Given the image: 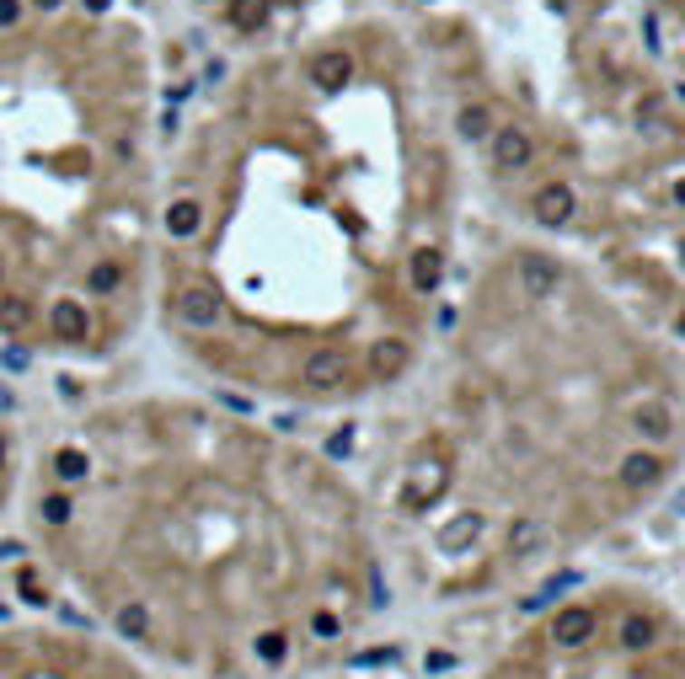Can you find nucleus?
I'll use <instances>...</instances> for the list:
<instances>
[{
	"instance_id": "obj_1",
	"label": "nucleus",
	"mask_w": 685,
	"mask_h": 679,
	"mask_svg": "<svg viewBox=\"0 0 685 679\" xmlns=\"http://www.w3.org/2000/svg\"><path fill=\"white\" fill-rule=\"evenodd\" d=\"M177 321H182L193 338L215 332V327L226 321V294H215L209 283H188V289H177Z\"/></svg>"
},
{
	"instance_id": "obj_2",
	"label": "nucleus",
	"mask_w": 685,
	"mask_h": 679,
	"mask_svg": "<svg viewBox=\"0 0 685 679\" xmlns=\"http://www.w3.org/2000/svg\"><path fill=\"white\" fill-rule=\"evenodd\" d=\"M594 631H600L594 605H563V610L552 616V626H546V636H552L557 647H568V653L589 647V642H594Z\"/></svg>"
},
{
	"instance_id": "obj_3",
	"label": "nucleus",
	"mask_w": 685,
	"mask_h": 679,
	"mask_svg": "<svg viewBox=\"0 0 685 679\" xmlns=\"http://www.w3.org/2000/svg\"><path fill=\"white\" fill-rule=\"evenodd\" d=\"M412 359L407 338H370L364 342V380H397Z\"/></svg>"
},
{
	"instance_id": "obj_4",
	"label": "nucleus",
	"mask_w": 685,
	"mask_h": 679,
	"mask_svg": "<svg viewBox=\"0 0 685 679\" xmlns=\"http://www.w3.org/2000/svg\"><path fill=\"white\" fill-rule=\"evenodd\" d=\"M659 636H664V621H659L653 610H642V605H632L627 616L616 621V642H622V653H648Z\"/></svg>"
},
{
	"instance_id": "obj_5",
	"label": "nucleus",
	"mask_w": 685,
	"mask_h": 679,
	"mask_svg": "<svg viewBox=\"0 0 685 679\" xmlns=\"http://www.w3.org/2000/svg\"><path fill=\"white\" fill-rule=\"evenodd\" d=\"M487 156H493V167L519 171V167H530L535 145H530V134H525V129H514V123H504V129H493V139H487Z\"/></svg>"
},
{
	"instance_id": "obj_6",
	"label": "nucleus",
	"mask_w": 685,
	"mask_h": 679,
	"mask_svg": "<svg viewBox=\"0 0 685 679\" xmlns=\"http://www.w3.org/2000/svg\"><path fill=\"white\" fill-rule=\"evenodd\" d=\"M664 454H653V450H637L622 460V487H632V493H648V487H659L664 482Z\"/></svg>"
},
{
	"instance_id": "obj_7",
	"label": "nucleus",
	"mask_w": 685,
	"mask_h": 679,
	"mask_svg": "<svg viewBox=\"0 0 685 679\" xmlns=\"http://www.w3.org/2000/svg\"><path fill=\"white\" fill-rule=\"evenodd\" d=\"M530 209H535V220H541V225H568V215L578 209V198H573L568 182H546V187L535 193V204H530Z\"/></svg>"
},
{
	"instance_id": "obj_8",
	"label": "nucleus",
	"mask_w": 685,
	"mask_h": 679,
	"mask_svg": "<svg viewBox=\"0 0 685 679\" xmlns=\"http://www.w3.org/2000/svg\"><path fill=\"white\" fill-rule=\"evenodd\" d=\"M519 283H525V294H552L563 283V268L546 252H525L519 257Z\"/></svg>"
},
{
	"instance_id": "obj_9",
	"label": "nucleus",
	"mask_w": 685,
	"mask_h": 679,
	"mask_svg": "<svg viewBox=\"0 0 685 679\" xmlns=\"http://www.w3.org/2000/svg\"><path fill=\"white\" fill-rule=\"evenodd\" d=\"M161 225H167L171 241H193L198 225H204V204H198V198H177V204H167Z\"/></svg>"
},
{
	"instance_id": "obj_10",
	"label": "nucleus",
	"mask_w": 685,
	"mask_h": 679,
	"mask_svg": "<svg viewBox=\"0 0 685 679\" xmlns=\"http://www.w3.org/2000/svg\"><path fill=\"white\" fill-rule=\"evenodd\" d=\"M263 16H268V0H241V5H230V22H236L241 33L263 27Z\"/></svg>"
},
{
	"instance_id": "obj_11",
	"label": "nucleus",
	"mask_w": 685,
	"mask_h": 679,
	"mask_svg": "<svg viewBox=\"0 0 685 679\" xmlns=\"http://www.w3.org/2000/svg\"><path fill=\"white\" fill-rule=\"evenodd\" d=\"M460 134H466V139H482V134H487V113H482V108H466V113H460Z\"/></svg>"
},
{
	"instance_id": "obj_12",
	"label": "nucleus",
	"mask_w": 685,
	"mask_h": 679,
	"mask_svg": "<svg viewBox=\"0 0 685 679\" xmlns=\"http://www.w3.org/2000/svg\"><path fill=\"white\" fill-rule=\"evenodd\" d=\"M530 540H541V530H535L530 519H519V524H514V535H509V551H525Z\"/></svg>"
},
{
	"instance_id": "obj_13",
	"label": "nucleus",
	"mask_w": 685,
	"mask_h": 679,
	"mask_svg": "<svg viewBox=\"0 0 685 679\" xmlns=\"http://www.w3.org/2000/svg\"><path fill=\"white\" fill-rule=\"evenodd\" d=\"M311 631H316L322 642H333V636H338V616H311Z\"/></svg>"
},
{
	"instance_id": "obj_14",
	"label": "nucleus",
	"mask_w": 685,
	"mask_h": 679,
	"mask_svg": "<svg viewBox=\"0 0 685 679\" xmlns=\"http://www.w3.org/2000/svg\"><path fill=\"white\" fill-rule=\"evenodd\" d=\"M675 332H680V338H685V311H680V316H675Z\"/></svg>"
}]
</instances>
